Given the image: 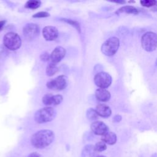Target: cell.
<instances>
[{
    "label": "cell",
    "mask_w": 157,
    "mask_h": 157,
    "mask_svg": "<svg viewBox=\"0 0 157 157\" xmlns=\"http://www.w3.org/2000/svg\"><path fill=\"white\" fill-rule=\"evenodd\" d=\"M55 139L54 132L49 129L40 130L31 137V143L36 148H44L50 145Z\"/></svg>",
    "instance_id": "1"
},
{
    "label": "cell",
    "mask_w": 157,
    "mask_h": 157,
    "mask_svg": "<svg viewBox=\"0 0 157 157\" xmlns=\"http://www.w3.org/2000/svg\"><path fill=\"white\" fill-rule=\"evenodd\" d=\"M56 116L53 108L45 107L38 110L34 114V120L37 123H44L51 121Z\"/></svg>",
    "instance_id": "2"
},
{
    "label": "cell",
    "mask_w": 157,
    "mask_h": 157,
    "mask_svg": "<svg viewBox=\"0 0 157 157\" xmlns=\"http://www.w3.org/2000/svg\"><path fill=\"white\" fill-rule=\"evenodd\" d=\"M141 45L147 52H153L157 48V34L152 31L144 34L141 38Z\"/></svg>",
    "instance_id": "3"
},
{
    "label": "cell",
    "mask_w": 157,
    "mask_h": 157,
    "mask_svg": "<svg viewBox=\"0 0 157 157\" xmlns=\"http://www.w3.org/2000/svg\"><path fill=\"white\" fill-rule=\"evenodd\" d=\"M120 47V40L116 37H112L105 40L101 46V52L106 56H111L116 53Z\"/></svg>",
    "instance_id": "4"
},
{
    "label": "cell",
    "mask_w": 157,
    "mask_h": 157,
    "mask_svg": "<svg viewBox=\"0 0 157 157\" xmlns=\"http://www.w3.org/2000/svg\"><path fill=\"white\" fill-rule=\"evenodd\" d=\"M3 43L7 48L10 50H17L21 46V40L18 34L9 32L4 36Z\"/></svg>",
    "instance_id": "5"
},
{
    "label": "cell",
    "mask_w": 157,
    "mask_h": 157,
    "mask_svg": "<svg viewBox=\"0 0 157 157\" xmlns=\"http://www.w3.org/2000/svg\"><path fill=\"white\" fill-rule=\"evenodd\" d=\"M94 82L96 86L100 88L105 89L108 88L112 83V78L110 74L105 72H98L94 77Z\"/></svg>",
    "instance_id": "6"
},
{
    "label": "cell",
    "mask_w": 157,
    "mask_h": 157,
    "mask_svg": "<svg viewBox=\"0 0 157 157\" xmlns=\"http://www.w3.org/2000/svg\"><path fill=\"white\" fill-rule=\"evenodd\" d=\"M67 78L65 75H59L54 79L49 80L47 83V87L51 90H63L67 85Z\"/></svg>",
    "instance_id": "7"
},
{
    "label": "cell",
    "mask_w": 157,
    "mask_h": 157,
    "mask_svg": "<svg viewBox=\"0 0 157 157\" xmlns=\"http://www.w3.org/2000/svg\"><path fill=\"white\" fill-rule=\"evenodd\" d=\"M23 33L26 40H32L39 36L40 33L39 26L35 23H28L23 28Z\"/></svg>",
    "instance_id": "8"
},
{
    "label": "cell",
    "mask_w": 157,
    "mask_h": 157,
    "mask_svg": "<svg viewBox=\"0 0 157 157\" xmlns=\"http://www.w3.org/2000/svg\"><path fill=\"white\" fill-rule=\"evenodd\" d=\"M91 129L94 134L99 136H103L109 131L108 126L101 121H95L92 123Z\"/></svg>",
    "instance_id": "9"
},
{
    "label": "cell",
    "mask_w": 157,
    "mask_h": 157,
    "mask_svg": "<svg viewBox=\"0 0 157 157\" xmlns=\"http://www.w3.org/2000/svg\"><path fill=\"white\" fill-rule=\"evenodd\" d=\"M66 55V50L62 47H56L53 50L50 54V61L51 63L56 64L61 61Z\"/></svg>",
    "instance_id": "10"
},
{
    "label": "cell",
    "mask_w": 157,
    "mask_h": 157,
    "mask_svg": "<svg viewBox=\"0 0 157 157\" xmlns=\"http://www.w3.org/2000/svg\"><path fill=\"white\" fill-rule=\"evenodd\" d=\"M44 37L47 40H54L58 36V31L56 28L52 26H47L42 30Z\"/></svg>",
    "instance_id": "11"
},
{
    "label": "cell",
    "mask_w": 157,
    "mask_h": 157,
    "mask_svg": "<svg viewBox=\"0 0 157 157\" xmlns=\"http://www.w3.org/2000/svg\"><path fill=\"white\" fill-rule=\"evenodd\" d=\"M96 111L98 115L103 118H107L111 115L112 110L110 108L105 104H99L96 107Z\"/></svg>",
    "instance_id": "12"
},
{
    "label": "cell",
    "mask_w": 157,
    "mask_h": 157,
    "mask_svg": "<svg viewBox=\"0 0 157 157\" xmlns=\"http://www.w3.org/2000/svg\"><path fill=\"white\" fill-rule=\"evenodd\" d=\"M95 96L96 99L101 102H107L110 99V93L109 91L103 88H99L96 90Z\"/></svg>",
    "instance_id": "13"
},
{
    "label": "cell",
    "mask_w": 157,
    "mask_h": 157,
    "mask_svg": "<svg viewBox=\"0 0 157 157\" xmlns=\"http://www.w3.org/2000/svg\"><path fill=\"white\" fill-rule=\"evenodd\" d=\"M96 150L93 145H86L82 149L81 157H96Z\"/></svg>",
    "instance_id": "14"
},
{
    "label": "cell",
    "mask_w": 157,
    "mask_h": 157,
    "mask_svg": "<svg viewBox=\"0 0 157 157\" xmlns=\"http://www.w3.org/2000/svg\"><path fill=\"white\" fill-rule=\"evenodd\" d=\"M102 141L109 145H113L116 143L117 137V135L113 132L108 131L102 136Z\"/></svg>",
    "instance_id": "15"
},
{
    "label": "cell",
    "mask_w": 157,
    "mask_h": 157,
    "mask_svg": "<svg viewBox=\"0 0 157 157\" xmlns=\"http://www.w3.org/2000/svg\"><path fill=\"white\" fill-rule=\"evenodd\" d=\"M121 13L137 15L139 13V10L135 7L132 6H124L120 7L119 9H118L115 12V13L117 14H120Z\"/></svg>",
    "instance_id": "16"
},
{
    "label": "cell",
    "mask_w": 157,
    "mask_h": 157,
    "mask_svg": "<svg viewBox=\"0 0 157 157\" xmlns=\"http://www.w3.org/2000/svg\"><path fill=\"white\" fill-rule=\"evenodd\" d=\"M57 71H58V67L56 66V64H53L52 63H50L47 65L45 70L46 74L48 76L53 75L56 73Z\"/></svg>",
    "instance_id": "17"
},
{
    "label": "cell",
    "mask_w": 157,
    "mask_h": 157,
    "mask_svg": "<svg viewBox=\"0 0 157 157\" xmlns=\"http://www.w3.org/2000/svg\"><path fill=\"white\" fill-rule=\"evenodd\" d=\"M41 2L37 0H29L27 1L25 5V7L27 9H36L40 7Z\"/></svg>",
    "instance_id": "18"
},
{
    "label": "cell",
    "mask_w": 157,
    "mask_h": 157,
    "mask_svg": "<svg viewBox=\"0 0 157 157\" xmlns=\"http://www.w3.org/2000/svg\"><path fill=\"white\" fill-rule=\"evenodd\" d=\"M86 117L88 120H96L98 118V115L96 111V110L92 109V108H90L89 109L87 110L86 111Z\"/></svg>",
    "instance_id": "19"
},
{
    "label": "cell",
    "mask_w": 157,
    "mask_h": 157,
    "mask_svg": "<svg viewBox=\"0 0 157 157\" xmlns=\"http://www.w3.org/2000/svg\"><path fill=\"white\" fill-rule=\"evenodd\" d=\"M53 95L52 94H46L42 98V102L46 105H53Z\"/></svg>",
    "instance_id": "20"
},
{
    "label": "cell",
    "mask_w": 157,
    "mask_h": 157,
    "mask_svg": "<svg viewBox=\"0 0 157 157\" xmlns=\"http://www.w3.org/2000/svg\"><path fill=\"white\" fill-rule=\"evenodd\" d=\"M61 21H64L67 23H69V25L73 26L74 28H76V29L80 33V24L78 23V21L71 20V19H67V18H62L61 19Z\"/></svg>",
    "instance_id": "21"
},
{
    "label": "cell",
    "mask_w": 157,
    "mask_h": 157,
    "mask_svg": "<svg viewBox=\"0 0 157 157\" xmlns=\"http://www.w3.org/2000/svg\"><path fill=\"white\" fill-rule=\"evenodd\" d=\"M94 147V149L96 152H102V151L105 150L107 148V145H106L105 143H104L102 141L97 142Z\"/></svg>",
    "instance_id": "22"
},
{
    "label": "cell",
    "mask_w": 157,
    "mask_h": 157,
    "mask_svg": "<svg viewBox=\"0 0 157 157\" xmlns=\"http://www.w3.org/2000/svg\"><path fill=\"white\" fill-rule=\"evenodd\" d=\"M140 3L142 6H144L146 7L157 6V1H155V0H143V1H140Z\"/></svg>",
    "instance_id": "23"
},
{
    "label": "cell",
    "mask_w": 157,
    "mask_h": 157,
    "mask_svg": "<svg viewBox=\"0 0 157 157\" xmlns=\"http://www.w3.org/2000/svg\"><path fill=\"white\" fill-rule=\"evenodd\" d=\"M63 96L60 94H56V95H53V105H56L59 104L62 101H63Z\"/></svg>",
    "instance_id": "24"
},
{
    "label": "cell",
    "mask_w": 157,
    "mask_h": 157,
    "mask_svg": "<svg viewBox=\"0 0 157 157\" xmlns=\"http://www.w3.org/2000/svg\"><path fill=\"white\" fill-rule=\"evenodd\" d=\"M49 15H50V14L48 12L42 11V12H39L35 13L33 16V18H44V17H49Z\"/></svg>",
    "instance_id": "25"
},
{
    "label": "cell",
    "mask_w": 157,
    "mask_h": 157,
    "mask_svg": "<svg viewBox=\"0 0 157 157\" xmlns=\"http://www.w3.org/2000/svg\"><path fill=\"white\" fill-rule=\"evenodd\" d=\"M40 58L43 61H48L50 60V55L48 52H44L40 55Z\"/></svg>",
    "instance_id": "26"
},
{
    "label": "cell",
    "mask_w": 157,
    "mask_h": 157,
    "mask_svg": "<svg viewBox=\"0 0 157 157\" xmlns=\"http://www.w3.org/2000/svg\"><path fill=\"white\" fill-rule=\"evenodd\" d=\"M121 119H122V117H121V115H116L113 118V121L115 122V123H118L121 120Z\"/></svg>",
    "instance_id": "27"
},
{
    "label": "cell",
    "mask_w": 157,
    "mask_h": 157,
    "mask_svg": "<svg viewBox=\"0 0 157 157\" xmlns=\"http://www.w3.org/2000/svg\"><path fill=\"white\" fill-rule=\"evenodd\" d=\"M28 157H42L41 155L37 152H33L30 153Z\"/></svg>",
    "instance_id": "28"
},
{
    "label": "cell",
    "mask_w": 157,
    "mask_h": 157,
    "mask_svg": "<svg viewBox=\"0 0 157 157\" xmlns=\"http://www.w3.org/2000/svg\"><path fill=\"white\" fill-rule=\"evenodd\" d=\"M5 23H6V21H5V20H2V21H0V31L1 30V29L2 28V27L4 26V25H5Z\"/></svg>",
    "instance_id": "29"
},
{
    "label": "cell",
    "mask_w": 157,
    "mask_h": 157,
    "mask_svg": "<svg viewBox=\"0 0 157 157\" xmlns=\"http://www.w3.org/2000/svg\"><path fill=\"white\" fill-rule=\"evenodd\" d=\"M115 3H118V4H124L126 3V1H123V0H121V1H114Z\"/></svg>",
    "instance_id": "30"
},
{
    "label": "cell",
    "mask_w": 157,
    "mask_h": 157,
    "mask_svg": "<svg viewBox=\"0 0 157 157\" xmlns=\"http://www.w3.org/2000/svg\"><path fill=\"white\" fill-rule=\"evenodd\" d=\"M151 157H157V153H154V154H153V155L151 156Z\"/></svg>",
    "instance_id": "31"
},
{
    "label": "cell",
    "mask_w": 157,
    "mask_h": 157,
    "mask_svg": "<svg viewBox=\"0 0 157 157\" xmlns=\"http://www.w3.org/2000/svg\"><path fill=\"white\" fill-rule=\"evenodd\" d=\"M96 157H106L105 156H102V155H98V156H96Z\"/></svg>",
    "instance_id": "32"
},
{
    "label": "cell",
    "mask_w": 157,
    "mask_h": 157,
    "mask_svg": "<svg viewBox=\"0 0 157 157\" xmlns=\"http://www.w3.org/2000/svg\"><path fill=\"white\" fill-rule=\"evenodd\" d=\"M156 66H157V59H156Z\"/></svg>",
    "instance_id": "33"
}]
</instances>
